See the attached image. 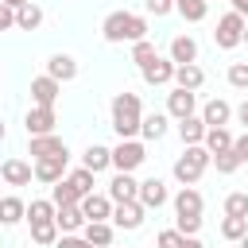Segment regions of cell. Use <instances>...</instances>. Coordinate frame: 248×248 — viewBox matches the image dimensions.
<instances>
[{"mask_svg":"<svg viewBox=\"0 0 248 248\" xmlns=\"http://www.w3.org/2000/svg\"><path fill=\"white\" fill-rule=\"evenodd\" d=\"M170 205H174V213H190V217H202V209H205V198H202L194 186H182V190L170 198Z\"/></svg>","mask_w":248,"mask_h":248,"instance_id":"obj_21","label":"cell"},{"mask_svg":"<svg viewBox=\"0 0 248 248\" xmlns=\"http://www.w3.org/2000/svg\"><path fill=\"white\" fill-rule=\"evenodd\" d=\"M174 229L182 236H198L202 232V217H190V213H174Z\"/></svg>","mask_w":248,"mask_h":248,"instance_id":"obj_38","label":"cell"},{"mask_svg":"<svg viewBox=\"0 0 248 248\" xmlns=\"http://www.w3.org/2000/svg\"><path fill=\"white\" fill-rule=\"evenodd\" d=\"M221 236L240 244V240L248 236V217H229V213H225V217H221Z\"/></svg>","mask_w":248,"mask_h":248,"instance_id":"obj_33","label":"cell"},{"mask_svg":"<svg viewBox=\"0 0 248 248\" xmlns=\"http://www.w3.org/2000/svg\"><path fill=\"white\" fill-rule=\"evenodd\" d=\"M81 209H85L89 221H112L116 202H112L108 194H85V198H81Z\"/></svg>","mask_w":248,"mask_h":248,"instance_id":"obj_19","label":"cell"},{"mask_svg":"<svg viewBox=\"0 0 248 248\" xmlns=\"http://www.w3.org/2000/svg\"><path fill=\"white\" fill-rule=\"evenodd\" d=\"M232 147H236V155H240V159L248 163V128H244V132L236 136V143H232Z\"/></svg>","mask_w":248,"mask_h":248,"instance_id":"obj_43","label":"cell"},{"mask_svg":"<svg viewBox=\"0 0 248 248\" xmlns=\"http://www.w3.org/2000/svg\"><path fill=\"white\" fill-rule=\"evenodd\" d=\"M225 213H229V217H248V194H244V190L225 194Z\"/></svg>","mask_w":248,"mask_h":248,"instance_id":"obj_35","label":"cell"},{"mask_svg":"<svg viewBox=\"0 0 248 248\" xmlns=\"http://www.w3.org/2000/svg\"><path fill=\"white\" fill-rule=\"evenodd\" d=\"M62 151H70V147H66V140L58 132H50V136H27V155L31 159H50V155H62Z\"/></svg>","mask_w":248,"mask_h":248,"instance_id":"obj_13","label":"cell"},{"mask_svg":"<svg viewBox=\"0 0 248 248\" xmlns=\"http://www.w3.org/2000/svg\"><path fill=\"white\" fill-rule=\"evenodd\" d=\"M232 143H236V136L229 132V124H225V128H209V132H205V147H209L213 155H217V151H229Z\"/></svg>","mask_w":248,"mask_h":248,"instance_id":"obj_32","label":"cell"},{"mask_svg":"<svg viewBox=\"0 0 248 248\" xmlns=\"http://www.w3.org/2000/svg\"><path fill=\"white\" fill-rule=\"evenodd\" d=\"M229 4H232V12H240V16L248 19V0H229Z\"/></svg>","mask_w":248,"mask_h":248,"instance_id":"obj_45","label":"cell"},{"mask_svg":"<svg viewBox=\"0 0 248 248\" xmlns=\"http://www.w3.org/2000/svg\"><path fill=\"white\" fill-rule=\"evenodd\" d=\"M240 248H248V236H244V240H240Z\"/></svg>","mask_w":248,"mask_h":248,"instance_id":"obj_48","label":"cell"},{"mask_svg":"<svg viewBox=\"0 0 248 248\" xmlns=\"http://www.w3.org/2000/svg\"><path fill=\"white\" fill-rule=\"evenodd\" d=\"M182 240H186V236H182L178 229H163V232L155 236V248H182Z\"/></svg>","mask_w":248,"mask_h":248,"instance_id":"obj_40","label":"cell"},{"mask_svg":"<svg viewBox=\"0 0 248 248\" xmlns=\"http://www.w3.org/2000/svg\"><path fill=\"white\" fill-rule=\"evenodd\" d=\"M85 221H89V217H85L81 205H58V229H62V232H81Z\"/></svg>","mask_w":248,"mask_h":248,"instance_id":"obj_28","label":"cell"},{"mask_svg":"<svg viewBox=\"0 0 248 248\" xmlns=\"http://www.w3.org/2000/svg\"><path fill=\"white\" fill-rule=\"evenodd\" d=\"M101 35H105V43H112V46H120V43H140V39H147V16H136V12L116 8V12L105 16Z\"/></svg>","mask_w":248,"mask_h":248,"instance_id":"obj_2","label":"cell"},{"mask_svg":"<svg viewBox=\"0 0 248 248\" xmlns=\"http://www.w3.org/2000/svg\"><path fill=\"white\" fill-rule=\"evenodd\" d=\"M58 93H62L58 78H50V74L31 78V105H58Z\"/></svg>","mask_w":248,"mask_h":248,"instance_id":"obj_14","label":"cell"},{"mask_svg":"<svg viewBox=\"0 0 248 248\" xmlns=\"http://www.w3.org/2000/svg\"><path fill=\"white\" fill-rule=\"evenodd\" d=\"M244 27H248V19L229 8V12L217 19V27H213V43H217L221 50H236V46H244Z\"/></svg>","mask_w":248,"mask_h":248,"instance_id":"obj_4","label":"cell"},{"mask_svg":"<svg viewBox=\"0 0 248 248\" xmlns=\"http://www.w3.org/2000/svg\"><path fill=\"white\" fill-rule=\"evenodd\" d=\"M236 120H240V124H244V128H248V97H244V101H240V105H236Z\"/></svg>","mask_w":248,"mask_h":248,"instance_id":"obj_44","label":"cell"},{"mask_svg":"<svg viewBox=\"0 0 248 248\" xmlns=\"http://www.w3.org/2000/svg\"><path fill=\"white\" fill-rule=\"evenodd\" d=\"M0 178H4V186H31V178H35V163L12 155V159L0 163Z\"/></svg>","mask_w":248,"mask_h":248,"instance_id":"obj_12","label":"cell"},{"mask_svg":"<svg viewBox=\"0 0 248 248\" xmlns=\"http://www.w3.org/2000/svg\"><path fill=\"white\" fill-rule=\"evenodd\" d=\"M155 54H159V50H155V43H151V39H140V43H132V62H136V66H147Z\"/></svg>","mask_w":248,"mask_h":248,"instance_id":"obj_36","label":"cell"},{"mask_svg":"<svg viewBox=\"0 0 248 248\" xmlns=\"http://www.w3.org/2000/svg\"><path fill=\"white\" fill-rule=\"evenodd\" d=\"M54 124H58L54 105H31V108L23 112V128H27V136H50Z\"/></svg>","mask_w":248,"mask_h":248,"instance_id":"obj_7","label":"cell"},{"mask_svg":"<svg viewBox=\"0 0 248 248\" xmlns=\"http://www.w3.org/2000/svg\"><path fill=\"white\" fill-rule=\"evenodd\" d=\"M225 78H229V85H232V89H244V93H248V62H232Z\"/></svg>","mask_w":248,"mask_h":248,"instance_id":"obj_39","label":"cell"},{"mask_svg":"<svg viewBox=\"0 0 248 248\" xmlns=\"http://www.w3.org/2000/svg\"><path fill=\"white\" fill-rule=\"evenodd\" d=\"M46 74H50V78H58V81L66 85V81H74V78H78V58H74V54H66V50H58V54H50V58H46Z\"/></svg>","mask_w":248,"mask_h":248,"instance_id":"obj_17","label":"cell"},{"mask_svg":"<svg viewBox=\"0 0 248 248\" xmlns=\"http://www.w3.org/2000/svg\"><path fill=\"white\" fill-rule=\"evenodd\" d=\"M31 163H35V178H39L43 186H54V182H62V178L70 174V151L50 155V159H31Z\"/></svg>","mask_w":248,"mask_h":248,"instance_id":"obj_8","label":"cell"},{"mask_svg":"<svg viewBox=\"0 0 248 248\" xmlns=\"http://www.w3.org/2000/svg\"><path fill=\"white\" fill-rule=\"evenodd\" d=\"M27 225H31V240H35L39 248H54L58 236H62L58 217H39V221H27Z\"/></svg>","mask_w":248,"mask_h":248,"instance_id":"obj_16","label":"cell"},{"mask_svg":"<svg viewBox=\"0 0 248 248\" xmlns=\"http://www.w3.org/2000/svg\"><path fill=\"white\" fill-rule=\"evenodd\" d=\"M232 116H236V108H232L229 101H221V97H213V101L202 105V120H205L209 128H225Z\"/></svg>","mask_w":248,"mask_h":248,"instance_id":"obj_18","label":"cell"},{"mask_svg":"<svg viewBox=\"0 0 248 248\" xmlns=\"http://www.w3.org/2000/svg\"><path fill=\"white\" fill-rule=\"evenodd\" d=\"M143 221H147V205L143 202H116V209H112V225L116 229L136 232V229H143Z\"/></svg>","mask_w":248,"mask_h":248,"instance_id":"obj_9","label":"cell"},{"mask_svg":"<svg viewBox=\"0 0 248 248\" xmlns=\"http://www.w3.org/2000/svg\"><path fill=\"white\" fill-rule=\"evenodd\" d=\"M174 85H182V89H202L205 85V70L198 66V62H182L178 70H174Z\"/></svg>","mask_w":248,"mask_h":248,"instance_id":"obj_26","label":"cell"},{"mask_svg":"<svg viewBox=\"0 0 248 248\" xmlns=\"http://www.w3.org/2000/svg\"><path fill=\"white\" fill-rule=\"evenodd\" d=\"M54 248H97V244H89V240H85L81 232H62Z\"/></svg>","mask_w":248,"mask_h":248,"instance_id":"obj_42","label":"cell"},{"mask_svg":"<svg viewBox=\"0 0 248 248\" xmlns=\"http://www.w3.org/2000/svg\"><path fill=\"white\" fill-rule=\"evenodd\" d=\"M213 167H217V174H232V170L244 167V159L236 155V147H229V151H217L213 155Z\"/></svg>","mask_w":248,"mask_h":248,"instance_id":"obj_34","label":"cell"},{"mask_svg":"<svg viewBox=\"0 0 248 248\" xmlns=\"http://www.w3.org/2000/svg\"><path fill=\"white\" fill-rule=\"evenodd\" d=\"M174 12L186 19V23H202L209 16V0H174Z\"/></svg>","mask_w":248,"mask_h":248,"instance_id":"obj_30","label":"cell"},{"mask_svg":"<svg viewBox=\"0 0 248 248\" xmlns=\"http://www.w3.org/2000/svg\"><path fill=\"white\" fill-rule=\"evenodd\" d=\"M93 178H97V170H89V167H74V170H70V182H74L81 194H93Z\"/></svg>","mask_w":248,"mask_h":248,"instance_id":"obj_37","label":"cell"},{"mask_svg":"<svg viewBox=\"0 0 248 248\" xmlns=\"http://www.w3.org/2000/svg\"><path fill=\"white\" fill-rule=\"evenodd\" d=\"M0 4H8V8H23L27 0H0Z\"/></svg>","mask_w":248,"mask_h":248,"instance_id":"obj_47","label":"cell"},{"mask_svg":"<svg viewBox=\"0 0 248 248\" xmlns=\"http://www.w3.org/2000/svg\"><path fill=\"white\" fill-rule=\"evenodd\" d=\"M81 236H85L89 244H97V248H108L112 236H116V225H112V221H85Z\"/></svg>","mask_w":248,"mask_h":248,"instance_id":"obj_25","label":"cell"},{"mask_svg":"<svg viewBox=\"0 0 248 248\" xmlns=\"http://www.w3.org/2000/svg\"><path fill=\"white\" fill-rule=\"evenodd\" d=\"M174 124H178V140H182V147H186V143H205L209 124L202 120V112H194V116H186V120H174Z\"/></svg>","mask_w":248,"mask_h":248,"instance_id":"obj_20","label":"cell"},{"mask_svg":"<svg viewBox=\"0 0 248 248\" xmlns=\"http://www.w3.org/2000/svg\"><path fill=\"white\" fill-rule=\"evenodd\" d=\"M167 112H170V120H186V116H194V112H198V93L174 85V89L167 93Z\"/></svg>","mask_w":248,"mask_h":248,"instance_id":"obj_11","label":"cell"},{"mask_svg":"<svg viewBox=\"0 0 248 248\" xmlns=\"http://www.w3.org/2000/svg\"><path fill=\"white\" fill-rule=\"evenodd\" d=\"M140 202L147 205V209H163L167 202H170V194H167V182L155 174V178H143L140 182Z\"/></svg>","mask_w":248,"mask_h":248,"instance_id":"obj_15","label":"cell"},{"mask_svg":"<svg viewBox=\"0 0 248 248\" xmlns=\"http://www.w3.org/2000/svg\"><path fill=\"white\" fill-rule=\"evenodd\" d=\"M112 202H140V178L136 170H116L108 178V190H105Z\"/></svg>","mask_w":248,"mask_h":248,"instance_id":"obj_10","label":"cell"},{"mask_svg":"<svg viewBox=\"0 0 248 248\" xmlns=\"http://www.w3.org/2000/svg\"><path fill=\"white\" fill-rule=\"evenodd\" d=\"M143 163H147L143 140H120L112 147V170H140Z\"/></svg>","mask_w":248,"mask_h":248,"instance_id":"obj_5","label":"cell"},{"mask_svg":"<svg viewBox=\"0 0 248 248\" xmlns=\"http://www.w3.org/2000/svg\"><path fill=\"white\" fill-rule=\"evenodd\" d=\"M182 248H205V244H202L198 236H186V240H182Z\"/></svg>","mask_w":248,"mask_h":248,"instance_id":"obj_46","label":"cell"},{"mask_svg":"<svg viewBox=\"0 0 248 248\" xmlns=\"http://www.w3.org/2000/svg\"><path fill=\"white\" fill-rule=\"evenodd\" d=\"M108 124L120 140H140V128H143V101L140 93L124 89L108 101Z\"/></svg>","mask_w":248,"mask_h":248,"instance_id":"obj_1","label":"cell"},{"mask_svg":"<svg viewBox=\"0 0 248 248\" xmlns=\"http://www.w3.org/2000/svg\"><path fill=\"white\" fill-rule=\"evenodd\" d=\"M81 167H89V170H108L112 167V147H105V143H89L85 147V155H81Z\"/></svg>","mask_w":248,"mask_h":248,"instance_id":"obj_27","label":"cell"},{"mask_svg":"<svg viewBox=\"0 0 248 248\" xmlns=\"http://www.w3.org/2000/svg\"><path fill=\"white\" fill-rule=\"evenodd\" d=\"M50 198H54V205H81V198H85V194H81V190L70 182V174H66L62 182H54V186H50Z\"/></svg>","mask_w":248,"mask_h":248,"instance_id":"obj_29","label":"cell"},{"mask_svg":"<svg viewBox=\"0 0 248 248\" xmlns=\"http://www.w3.org/2000/svg\"><path fill=\"white\" fill-rule=\"evenodd\" d=\"M167 128H170V112H143V128H140V136H143L147 143H159V140L167 136Z\"/></svg>","mask_w":248,"mask_h":248,"instance_id":"obj_23","label":"cell"},{"mask_svg":"<svg viewBox=\"0 0 248 248\" xmlns=\"http://www.w3.org/2000/svg\"><path fill=\"white\" fill-rule=\"evenodd\" d=\"M108 248H116V244H108Z\"/></svg>","mask_w":248,"mask_h":248,"instance_id":"obj_50","label":"cell"},{"mask_svg":"<svg viewBox=\"0 0 248 248\" xmlns=\"http://www.w3.org/2000/svg\"><path fill=\"white\" fill-rule=\"evenodd\" d=\"M209 163H213V151H209L205 143H186L170 170H174V178H178L182 186H194V182L209 170Z\"/></svg>","mask_w":248,"mask_h":248,"instance_id":"obj_3","label":"cell"},{"mask_svg":"<svg viewBox=\"0 0 248 248\" xmlns=\"http://www.w3.org/2000/svg\"><path fill=\"white\" fill-rule=\"evenodd\" d=\"M19 31H39L43 27V8L35 4V0H27L23 8H19V23H16Z\"/></svg>","mask_w":248,"mask_h":248,"instance_id":"obj_31","label":"cell"},{"mask_svg":"<svg viewBox=\"0 0 248 248\" xmlns=\"http://www.w3.org/2000/svg\"><path fill=\"white\" fill-rule=\"evenodd\" d=\"M244 46H248V27H244Z\"/></svg>","mask_w":248,"mask_h":248,"instance_id":"obj_49","label":"cell"},{"mask_svg":"<svg viewBox=\"0 0 248 248\" xmlns=\"http://www.w3.org/2000/svg\"><path fill=\"white\" fill-rule=\"evenodd\" d=\"M167 58H174L178 66L182 62H198V39L194 35H174L170 46H167Z\"/></svg>","mask_w":248,"mask_h":248,"instance_id":"obj_22","label":"cell"},{"mask_svg":"<svg viewBox=\"0 0 248 248\" xmlns=\"http://www.w3.org/2000/svg\"><path fill=\"white\" fill-rule=\"evenodd\" d=\"M174 70H178V62H174V58L155 54L147 66H140V78H143V85L159 89V85H174Z\"/></svg>","mask_w":248,"mask_h":248,"instance_id":"obj_6","label":"cell"},{"mask_svg":"<svg viewBox=\"0 0 248 248\" xmlns=\"http://www.w3.org/2000/svg\"><path fill=\"white\" fill-rule=\"evenodd\" d=\"M143 12H147V16H155V19H163V16H170V12H174V0H143Z\"/></svg>","mask_w":248,"mask_h":248,"instance_id":"obj_41","label":"cell"},{"mask_svg":"<svg viewBox=\"0 0 248 248\" xmlns=\"http://www.w3.org/2000/svg\"><path fill=\"white\" fill-rule=\"evenodd\" d=\"M23 217H27V202H23L19 194H4V202H0V225L12 229V225H19Z\"/></svg>","mask_w":248,"mask_h":248,"instance_id":"obj_24","label":"cell"}]
</instances>
